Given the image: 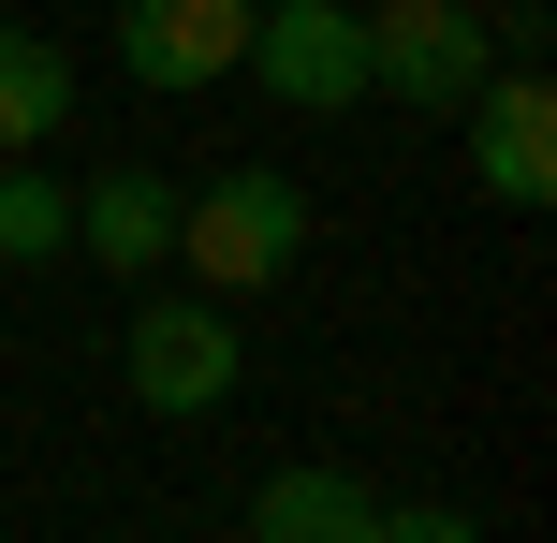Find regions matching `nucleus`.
Here are the masks:
<instances>
[{
	"instance_id": "3",
	"label": "nucleus",
	"mask_w": 557,
	"mask_h": 543,
	"mask_svg": "<svg viewBox=\"0 0 557 543\" xmlns=\"http://www.w3.org/2000/svg\"><path fill=\"white\" fill-rule=\"evenodd\" d=\"M484 74H499V29H484L470 0H367V88H382V103L455 118Z\"/></svg>"
},
{
	"instance_id": "7",
	"label": "nucleus",
	"mask_w": 557,
	"mask_h": 543,
	"mask_svg": "<svg viewBox=\"0 0 557 543\" xmlns=\"http://www.w3.org/2000/svg\"><path fill=\"white\" fill-rule=\"evenodd\" d=\"M74 250L103 264V280H147V264H176V176L103 162V176L74 192Z\"/></svg>"
},
{
	"instance_id": "5",
	"label": "nucleus",
	"mask_w": 557,
	"mask_h": 543,
	"mask_svg": "<svg viewBox=\"0 0 557 543\" xmlns=\"http://www.w3.org/2000/svg\"><path fill=\"white\" fill-rule=\"evenodd\" d=\"M455 118H470V176H484V206H543V192H557V88H543V59L484 74Z\"/></svg>"
},
{
	"instance_id": "10",
	"label": "nucleus",
	"mask_w": 557,
	"mask_h": 543,
	"mask_svg": "<svg viewBox=\"0 0 557 543\" xmlns=\"http://www.w3.org/2000/svg\"><path fill=\"white\" fill-rule=\"evenodd\" d=\"M59 250H74V192L15 147V162H0V264H59Z\"/></svg>"
},
{
	"instance_id": "1",
	"label": "nucleus",
	"mask_w": 557,
	"mask_h": 543,
	"mask_svg": "<svg viewBox=\"0 0 557 543\" xmlns=\"http://www.w3.org/2000/svg\"><path fill=\"white\" fill-rule=\"evenodd\" d=\"M294 250H308V192H294L278 162H221L206 192H176V264H191L206 294L294 280Z\"/></svg>"
},
{
	"instance_id": "8",
	"label": "nucleus",
	"mask_w": 557,
	"mask_h": 543,
	"mask_svg": "<svg viewBox=\"0 0 557 543\" xmlns=\"http://www.w3.org/2000/svg\"><path fill=\"white\" fill-rule=\"evenodd\" d=\"M250 529H264V543H367L382 499H367L352 470H278V485L250 499Z\"/></svg>"
},
{
	"instance_id": "4",
	"label": "nucleus",
	"mask_w": 557,
	"mask_h": 543,
	"mask_svg": "<svg viewBox=\"0 0 557 543\" xmlns=\"http://www.w3.org/2000/svg\"><path fill=\"white\" fill-rule=\"evenodd\" d=\"M235 74L294 118H337V103H367V15L352 0H250V59Z\"/></svg>"
},
{
	"instance_id": "2",
	"label": "nucleus",
	"mask_w": 557,
	"mask_h": 543,
	"mask_svg": "<svg viewBox=\"0 0 557 543\" xmlns=\"http://www.w3.org/2000/svg\"><path fill=\"white\" fill-rule=\"evenodd\" d=\"M117 368H133V411L191 427V411H235V382H250V323H235V294H162V309L117 323Z\"/></svg>"
},
{
	"instance_id": "6",
	"label": "nucleus",
	"mask_w": 557,
	"mask_h": 543,
	"mask_svg": "<svg viewBox=\"0 0 557 543\" xmlns=\"http://www.w3.org/2000/svg\"><path fill=\"white\" fill-rule=\"evenodd\" d=\"M250 0H117V74L133 88H235Z\"/></svg>"
},
{
	"instance_id": "9",
	"label": "nucleus",
	"mask_w": 557,
	"mask_h": 543,
	"mask_svg": "<svg viewBox=\"0 0 557 543\" xmlns=\"http://www.w3.org/2000/svg\"><path fill=\"white\" fill-rule=\"evenodd\" d=\"M59 118H74V59H59L45 29H0V162H15V147H45Z\"/></svg>"
}]
</instances>
